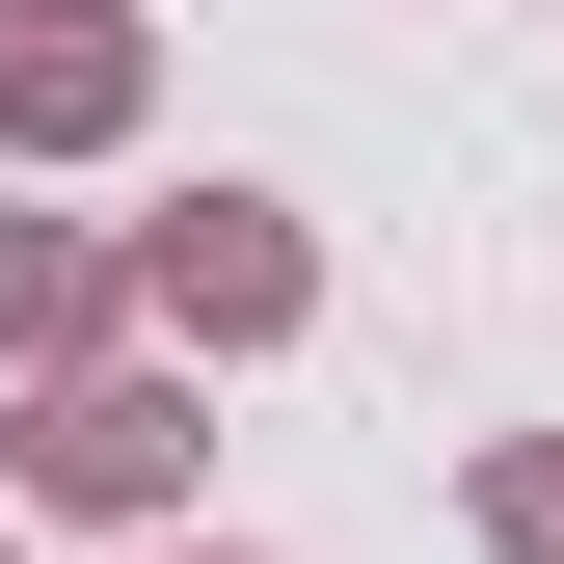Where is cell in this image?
Returning <instances> with one entry per match:
<instances>
[{"mask_svg": "<svg viewBox=\"0 0 564 564\" xmlns=\"http://www.w3.org/2000/svg\"><path fill=\"white\" fill-rule=\"evenodd\" d=\"M188 349H54L28 377V431H0V511H108V538H162L188 511Z\"/></svg>", "mask_w": 564, "mask_h": 564, "instance_id": "1", "label": "cell"}, {"mask_svg": "<svg viewBox=\"0 0 564 564\" xmlns=\"http://www.w3.org/2000/svg\"><path fill=\"white\" fill-rule=\"evenodd\" d=\"M108 296L188 349V377H242V349H296L323 323V242H296V188H162V216L108 242Z\"/></svg>", "mask_w": 564, "mask_h": 564, "instance_id": "2", "label": "cell"}, {"mask_svg": "<svg viewBox=\"0 0 564 564\" xmlns=\"http://www.w3.org/2000/svg\"><path fill=\"white\" fill-rule=\"evenodd\" d=\"M162 108V28L134 0H0V162H108Z\"/></svg>", "mask_w": 564, "mask_h": 564, "instance_id": "3", "label": "cell"}, {"mask_svg": "<svg viewBox=\"0 0 564 564\" xmlns=\"http://www.w3.org/2000/svg\"><path fill=\"white\" fill-rule=\"evenodd\" d=\"M134 564H269V538H188V511H162V538H134Z\"/></svg>", "mask_w": 564, "mask_h": 564, "instance_id": "6", "label": "cell"}, {"mask_svg": "<svg viewBox=\"0 0 564 564\" xmlns=\"http://www.w3.org/2000/svg\"><path fill=\"white\" fill-rule=\"evenodd\" d=\"M134 296H108V242L82 216H0V377H54V349H108Z\"/></svg>", "mask_w": 564, "mask_h": 564, "instance_id": "4", "label": "cell"}, {"mask_svg": "<svg viewBox=\"0 0 564 564\" xmlns=\"http://www.w3.org/2000/svg\"><path fill=\"white\" fill-rule=\"evenodd\" d=\"M457 538H484V564H564V431H511V457H484V484H457Z\"/></svg>", "mask_w": 564, "mask_h": 564, "instance_id": "5", "label": "cell"}, {"mask_svg": "<svg viewBox=\"0 0 564 564\" xmlns=\"http://www.w3.org/2000/svg\"><path fill=\"white\" fill-rule=\"evenodd\" d=\"M0 564H28V511H0Z\"/></svg>", "mask_w": 564, "mask_h": 564, "instance_id": "7", "label": "cell"}]
</instances>
